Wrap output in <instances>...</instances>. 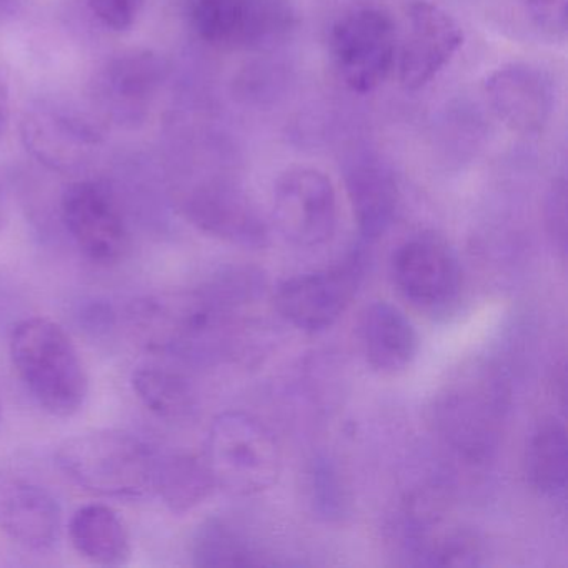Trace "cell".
<instances>
[{"instance_id": "obj_1", "label": "cell", "mask_w": 568, "mask_h": 568, "mask_svg": "<svg viewBox=\"0 0 568 568\" xmlns=\"http://www.w3.org/2000/svg\"><path fill=\"white\" fill-rule=\"evenodd\" d=\"M128 325L154 354L209 361L227 355L231 344V318L202 288L138 298L129 305Z\"/></svg>"}, {"instance_id": "obj_2", "label": "cell", "mask_w": 568, "mask_h": 568, "mask_svg": "<svg viewBox=\"0 0 568 568\" xmlns=\"http://www.w3.org/2000/svg\"><path fill=\"white\" fill-rule=\"evenodd\" d=\"M11 361L39 407L69 418L84 407L89 377L68 332L45 317L24 318L11 335Z\"/></svg>"}, {"instance_id": "obj_3", "label": "cell", "mask_w": 568, "mask_h": 568, "mask_svg": "<svg viewBox=\"0 0 568 568\" xmlns=\"http://www.w3.org/2000/svg\"><path fill=\"white\" fill-rule=\"evenodd\" d=\"M158 455L129 432L92 430L59 445L55 464L82 490L135 500L155 491Z\"/></svg>"}, {"instance_id": "obj_4", "label": "cell", "mask_w": 568, "mask_h": 568, "mask_svg": "<svg viewBox=\"0 0 568 568\" xmlns=\"http://www.w3.org/2000/svg\"><path fill=\"white\" fill-rule=\"evenodd\" d=\"M202 457L215 487L239 497L268 490L281 475V448L274 434L245 412H224L212 420Z\"/></svg>"}, {"instance_id": "obj_5", "label": "cell", "mask_w": 568, "mask_h": 568, "mask_svg": "<svg viewBox=\"0 0 568 568\" xmlns=\"http://www.w3.org/2000/svg\"><path fill=\"white\" fill-rule=\"evenodd\" d=\"M504 385L475 368L447 385L435 402V427L448 445L470 462H485L498 447L505 414Z\"/></svg>"}, {"instance_id": "obj_6", "label": "cell", "mask_w": 568, "mask_h": 568, "mask_svg": "<svg viewBox=\"0 0 568 568\" xmlns=\"http://www.w3.org/2000/svg\"><path fill=\"white\" fill-rule=\"evenodd\" d=\"M189 19L201 41L225 51H271L298 22L292 0H189Z\"/></svg>"}, {"instance_id": "obj_7", "label": "cell", "mask_w": 568, "mask_h": 568, "mask_svg": "<svg viewBox=\"0 0 568 568\" xmlns=\"http://www.w3.org/2000/svg\"><path fill=\"white\" fill-rule=\"evenodd\" d=\"M328 49L341 81L357 94H368L384 84L394 68V22L381 9H354L332 26Z\"/></svg>"}, {"instance_id": "obj_8", "label": "cell", "mask_w": 568, "mask_h": 568, "mask_svg": "<svg viewBox=\"0 0 568 568\" xmlns=\"http://www.w3.org/2000/svg\"><path fill=\"white\" fill-rule=\"evenodd\" d=\"M364 248L358 245L341 264L282 282L274 295L278 314L301 331L331 328L347 311L364 281Z\"/></svg>"}, {"instance_id": "obj_9", "label": "cell", "mask_w": 568, "mask_h": 568, "mask_svg": "<svg viewBox=\"0 0 568 568\" xmlns=\"http://www.w3.org/2000/svg\"><path fill=\"white\" fill-rule=\"evenodd\" d=\"M400 540L408 564L422 567H478L484 551L470 528L448 517L440 491L424 490L408 497L400 518Z\"/></svg>"}, {"instance_id": "obj_10", "label": "cell", "mask_w": 568, "mask_h": 568, "mask_svg": "<svg viewBox=\"0 0 568 568\" xmlns=\"http://www.w3.org/2000/svg\"><path fill=\"white\" fill-rule=\"evenodd\" d=\"M65 231L88 261L112 265L124 258L131 244L128 219L111 184L85 179L62 194Z\"/></svg>"}, {"instance_id": "obj_11", "label": "cell", "mask_w": 568, "mask_h": 568, "mask_svg": "<svg viewBox=\"0 0 568 568\" xmlns=\"http://www.w3.org/2000/svg\"><path fill=\"white\" fill-rule=\"evenodd\" d=\"M272 219L282 237L297 247H317L337 229V192L314 168L287 169L275 181Z\"/></svg>"}, {"instance_id": "obj_12", "label": "cell", "mask_w": 568, "mask_h": 568, "mask_svg": "<svg viewBox=\"0 0 568 568\" xmlns=\"http://www.w3.org/2000/svg\"><path fill=\"white\" fill-rule=\"evenodd\" d=\"M392 275L402 295L425 311L448 307L462 287L457 255L435 234H418L398 245L392 257Z\"/></svg>"}, {"instance_id": "obj_13", "label": "cell", "mask_w": 568, "mask_h": 568, "mask_svg": "<svg viewBox=\"0 0 568 568\" xmlns=\"http://www.w3.org/2000/svg\"><path fill=\"white\" fill-rule=\"evenodd\" d=\"M407 34L398 55L402 88L418 91L434 81L464 45L458 22L430 0H412Z\"/></svg>"}, {"instance_id": "obj_14", "label": "cell", "mask_w": 568, "mask_h": 568, "mask_svg": "<svg viewBox=\"0 0 568 568\" xmlns=\"http://www.w3.org/2000/svg\"><path fill=\"white\" fill-rule=\"evenodd\" d=\"M62 510L54 495L14 471L0 468V531L28 550L54 548Z\"/></svg>"}, {"instance_id": "obj_15", "label": "cell", "mask_w": 568, "mask_h": 568, "mask_svg": "<svg viewBox=\"0 0 568 568\" xmlns=\"http://www.w3.org/2000/svg\"><path fill=\"white\" fill-rule=\"evenodd\" d=\"M185 215L199 231L244 248L268 244L267 222L242 189L211 182L195 189L184 205Z\"/></svg>"}, {"instance_id": "obj_16", "label": "cell", "mask_w": 568, "mask_h": 568, "mask_svg": "<svg viewBox=\"0 0 568 568\" xmlns=\"http://www.w3.org/2000/svg\"><path fill=\"white\" fill-rule=\"evenodd\" d=\"M485 94L495 115L515 134L537 135L554 111L550 79L530 64H507L485 81Z\"/></svg>"}, {"instance_id": "obj_17", "label": "cell", "mask_w": 568, "mask_h": 568, "mask_svg": "<svg viewBox=\"0 0 568 568\" xmlns=\"http://www.w3.org/2000/svg\"><path fill=\"white\" fill-rule=\"evenodd\" d=\"M22 138L42 164L58 171L84 164L102 141L91 121L51 104H39L26 112Z\"/></svg>"}, {"instance_id": "obj_18", "label": "cell", "mask_w": 568, "mask_h": 568, "mask_svg": "<svg viewBox=\"0 0 568 568\" xmlns=\"http://www.w3.org/2000/svg\"><path fill=\"white\" fill-rule=\"evenodd\" d=\"M165 59L148 49L115 55L99 74L98 88L108 111L119 119H138L168 78Z\"/></svg>"}, {"instance_id": "obj_19", "label": "cell", "mask_w": 568, "mask_h": 568, "mask_svg": "<svg viewBox=\"0 0 568 568\" xmlns=\"http://www.w3.org/2000/svg\"><path fill=\"white\" fill-rule=\"evenodd\" d=\"M345 189L365 242L387 234L398 209V185L394 172L381 159L364 155L345 169Z\"/></svg>"}, {"instance_id": "obj_20", "label": "cell", "mask_w": 568, "mask_h": 568, "mask_svg": "<svg viewBox=\"0 0 568 568\" xmlns=\"http://www.w3.org/2000/svg\"><path fill=\"white\" fill-rule=\"evenodd\" d=\"M358 337L365 361L378 374L404 372L417 355V331L407 315L388 302H374L365 308Z\"/></svg>"}, {"instance_id": "obj_21", "label": "cell", "mask_w": 568, "mask_h": 568, "mask_svg": "<svg viewBox=\"0 0 568 568\" xmlns=\"http://www.w3.org/2000/svg\"><path fill=\"white\" fill-rule=\"evenodd\" d=\"M69 538L84 560L101 567H121L132 555L128 527L109 505L91 504L75 510L69 521Z\"/></svg>"}, {"instance_id": "obj_22", "label": "cell", "mask_w": 568, "mask_h": 568, "mask_svg": "<svg viewBox=\"0 0 568 568\" xmlns=\"http://www.w3.org/2000/svg\"><path fill=\"white\" fill-rule=\"evenodd\" d=\"M192 564L195 567H254L267 565L265 555L254 541L222 517L205 518L192 535Z\"/></svg>"}, {"instance_id": "obj_23", "label": "cell", "mask_w": 568, "mask_h": 568, "mask_svg": "<svg viewBox=\"0 0 568 568\" xmlns=\"http://www.w3.org/2000/svg\"><path fill=\"white\" fill-rule=\"evenodd\" d=\"M131 387L141 404L162 420H187L197 407L191 382L171 368L141 365L132 372Z\"/></svg>"}, {"instance_id": "obj_24", "label": "cell", "mask_w": 568, "mask_h": 568, "mask_svg": "<svg viewBox=\"0 0 568 568\" xmlns=\"http://www.w3.org/2000/svg\"><path fill=\"white\" fill-rule=\"evenodd\" d=\"M215 488L204 457L175 454L159 460L155 491L171 514L185 515L211 497Z\"/></svg>"}, {"instance_id": "obj_25", "label": "cell", "mask_w": 568, "mask_h": 568, "mask_svg": "<svg viewBox=\"0 0 568 568\" xmlns=\"http://www.w3.org/2000/svg\"><path fill=\"white\" fill-rule=\"evenodd\" d=\"M568 475V440L564 424L548 418L528 442V484L547 497L564 494Z\"/></svg>"}, {"instance_id": "obj_26", "label": "cell", "mask_w": 568, "mask_h": 568, "mask_svg": "<svg viewBox=\"0 0 568 568\" xmlns=\"http://www.w3.org/2000/svg\"><path fill=\"white\" fill-rule=\"evenodd\" d=\"M308 504L317 517L338 520L347 510V494L337 468L328 458L317 457L307 468Z\"/></svg>"}, {"instance_id": "obj_27", "label": "cell", "mask_w": 568, "mask_h": 568, "mask_svg": "<svg viewBox=\"0 0 568 568\" xmlns=\"http://www.w3.org/2000/svg\"><path fill=\"white\" fill-rule=\"evenodd\" d=\"M531 26L550 41L567 39L568 0H521Z\"/></svg>"}, {"instance_id": "obj_28", "label": "cell", "mask_w": 568, "mask_h": 568, "mask_svg": "<svg viewBox=\"0 0 568 568\" xmlns=\"http://www.w3.org/2000/svg\"><path fill=\"white\" fill-rule=\"evenodd\" d=\"M545 227L551 245L560 252L561 257L567 254V184L564 179H557L548 189L545 199Z\"/></svg>"}, {"instance_id": "obj_29", "label": "cell", "mask_w": 568, "mask_h": 568, "mask_svg": "<svg viewBox=\"0 0 568 568\" xmlns=\"http://www.w3.org/2000/svg\"><path fill=\"white\" fill-rule=\"evenodd\" d=\"M144 6L145 0H89V9L94 18L114 32L134 28Z\"/></svg>"}, {"instance_id": "obj_30", "label": "cell", "mask_w": 568, "mask_h": 568, "mask_svg": "<svg viewBox=\"0 0 568 568\" xmlns=\"http://www.w3.org/2000/svg\"><path fill=\"white\" fill-rule=\"evenodd\" d=\"M75 317H78L79 325L84 327V331L94 335L108 334L115 324L114 311L108 302H84L79 307Z\"/></svg>"}, {"instance_id": "obj_31", "label": "cell", "mask_w": 568, "mask_h": 568, "mask_svg": "<svg viewBox=\"0 0 568 568\" xmlns=\"http://www.w3.org/2000/svg\"><path fill=\"white\" fill-rule=\"evenodd\" d=\"M11 115V84L8 74L0 68V139L4 138Z\"/></svg>"}, {"instance_id": "obj_32", "label": "cell", "mask_w": 568, "mask_h": 568, "mask_svg": "<svg viewBox=\"0 0 568 568\" xmlns=\"http://www.w3.org/2000/svg\"><path fill=\"white\" fill-rule=\"evenodd\" d=\"M9 215L8 189H6L4 179L0 175V231L4 229Z\"/></svg>"}, {"instance_id": "obj_33", "label": "cell", "mask_w": 568, "mask_h": 568, "mask_svg": "<svg viewBox=\"0 0 568 568\" xmlns=\"http://www.w3.org/2000/svg\"><path fill=\"white\" fill-rule=\"evenodd\" d=\"M0 424H2V398H0Z\"/></svg>"}]
</instances>
